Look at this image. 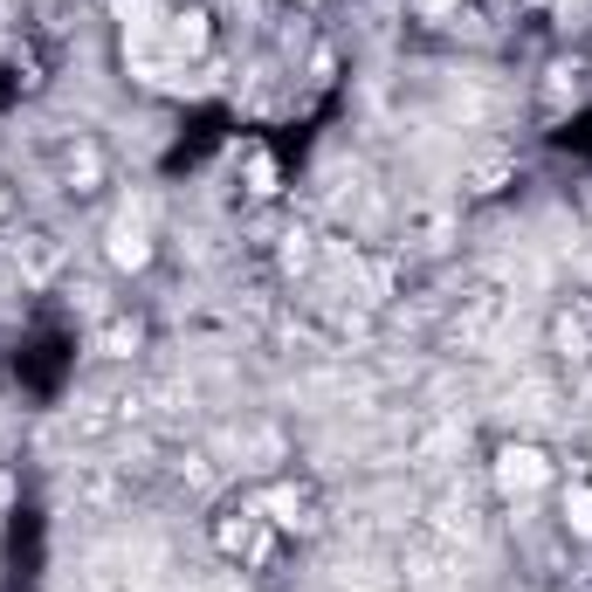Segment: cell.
Returning <instances> with one entry per match:
<instances>
[{"label":"cell","instance_id":"1","mask_svg":"<svg viewBox=\"0 0 592 592\" xmlns=\"http://www.w3.org/2000/svg\"><path fill=\"white\" fill-rule=\"evenodd\" d=\"M503 414H510L517 427H544V420H558V386L538 380L531 365H517V380L503 386Z\"/></svg>","mask_w":592,"mask_h":592},{"label":"cell","instance_id":"2","mask_svg":"<svg viewBox=\"0 0 592 592\" xmlns=\"http://www.w3.org/2000/svg\"><path fill=\"white\" fill-rule=\"evenodd\" d=\"M427 523H434V531H442L448 544H482V510H476L461 489H448L442 503H434V517H427Z\"/></svg>","mask_w":592,"mask_h":592},{"label":"cell","instance_id":"3","mask_svg":"<svg viewBox=\"0 0 592 592\" xmlns=\"http://www.w3.org/2000/svg\"><path fill=\"white\" fill-rule=\"evenodd\" d=\"M544 476H551V469H544L538 448H517V442H510L503 455H496V489H510V496H531Z\"/></svg>","mask_w":592,"mask_h":592},{"label":"cell","instance_id":"4","mask_svg":"<svg viewBox=\"0 0 592 592\" xmlns=\"http://www.w3.org/2000/svg\"><path fill=\"white\" fill-rule=\"evenodd\" d=\"M145 214H152V207H132V214H117V221H111V262H117V269H145V256H152Z\"/></svg>","mask_w":592,"mask_h":592},{"label":"cell","instance_id":"5","mask_svg":"<svg viewBox=\"0 0 592 592\" xmlns=\"http://www.w3.org/2000/svg\"><path fill=\"white\" fill-rule=\"evenodd\" d=\"M331 214H337V221H372V214H380V194H372V179L352 173L345 186H331Z\"/></svg>","mask_w":592,"mask_h":592},{"label":"cell","instance_id":"6","mask_svg":"<svg viewBox=\"0 0 592 592\" xmlns=\"http://www.w3.org/2000/svg\"><path fill=\"white\" fill-rule=\"evenodd\" d=\"M14 262H21L28 283H49V276L62 269V241H55V235H28V241L14 248Z\"/></svg>","mask_w":592,"mask_h":592},{"label":"cell","instance_id":"7","mask_svg":"<svg viewBox=\"0 0 592 592\" xmlns=\"http://www.w3.org/2000/svg\"><path fill=\"white\" fill-rule=\"evenodd\" d=\"M235 455H241V469H276V461H283V434L276 427H241Z\"/></svg>","mask_w":592,"mask_h":592},{"label":"cell","instance_id":"8","mask_svg":"<svg viewBox=\"0 0 592 592\" xmlns=\"http://www.w3.org/2000/svg\"><path fill=\"white\" fill-rule=\"evenodd\" d=\"M407 235L420 241V248H434L448 235V207H434V200H420V207H407Z\"/></svg>","mask_w":592,"mask_h":592},{"label":"cell","instance_id":"9","mask_svg":"<svg viewBox=\"0 0 592 592\" xmlns=\"http://www.w3.org/2000/svg\"><path fill=\"white\" fill-rule=\"evenodd\" d=\"M117 14H124V35L132 42H152V28H159V8H152V0H117Z\"/></svg>","mask_w":592,"mask_h":592},{"label":"cell","instance_id":"10","mask_svg":"<svg viewBox=\"0 0 592 592\" xmlns=\"http://www.w3.org/2000/svg\"><path fill=\"white\" fill-rule=\"evenodd\" d=\"M76 496H83V503H90V510H111V503H117V476H111V469H83V482H76Z\"/></svg>","mask_w":592,"mask_h":592},{"label":"cell","instance_id":"11","mask_svg":"<svg viewBox=\"0 0 592 592\" xmlns=\"http://www.w3.org/2000/svg\"><path fill=\"white\" fill-rule=\"evenodd\" d=\"M262 510H269L276 523H290V531H297V523H310V517H303V496H297V489H269V496H262Z\"/></svg>","mask_w":592,"mask_h":592},{"label":"cell","instance_id":"12","mask_svg":"<svg viewBox=\"0 0 592 592\" xmlns=\"http://www.w3.org/2000/svg\"><path fill=\"white\" fill-rule=\"evenodd\" d=\"M510 173H517L510 159H482V166L469 173V194H496V186H510Z\"/></svg>","mask_w":592,"mask_h":592},{"label":"cell","instance_id":"13","mask_svg":"<svg viewBox=\"0 0 592 592\" xmlns=\"http://www.w3.org/2000/svg\"><path fill=\"white\" fill-rule=\"evenodd\" d=\"M310 262H318V241H310L303 228H290L283 235V269H310Z\"/></svg>","mask_w":592,"mask_h":592},{"label":"cell","instance_id":"14","mask_svg":"<svg viewBox=\"0 0 592 592\" xmlns=\"http://www.w3.org/2000/svg\"><path fill=\"white\" fill-rule=\"evenodd\" d=\"M200 42H207V21H200V14H179V21H173V49H179V55H194Z\"/></svg>","mask_w":592,"mask_h":592},{"label":"cell","instance_id":"15","mask_svg":"<svg viewBox=\"0 0 592 592\" xmlns=\"http://www.w3.org/2000/svg\"><path fill=\"white\" fill-rule=\"evenodd\" d=\"M138 352V324H104V359H132Z\"/></svg>","mask_w":592,"mask_h":592},{"label":"cell","instance_id":"16","mask_svg":"<svg viewBox=\"0 0 592 592\" xmlns=\"http://www.w3.org/2000/svg\"><path fill=\"white\" fill-rule=\"evenodd\" d=\"M565 523H572L579 538H592V489H572L565 496Z\"/></svg>","mask_w":592,"mask_h":592},{"label":"cell","instance_id":"17","mask_svg":"<svg viewBox=\"0 0 592 592\" xmlns=\"http://www.w3.org/2000/svg\"><path fill=\"white\" fill-rule=\"evenodd\" d=\"M186 482H194V489H214V482H221V469H214V455H186Z\"/></svg>","mask_w":592,"mask_h":592},{"label":"cell","instance_id":"18","mask_svg":"<svg viewBox=\"0 0 592 592\" xmlns=\"http://www.w3.org/2000/svg\"><path fill=\"white\" fill-rule=\"evenodd\" d=\"M214 538H221V551H248V517H221Z\"/></svg>","mask_w":592,"mask_h":592},{"label":"cell","instance_id":"19","mask_svg":"<svg viewBox=\"0 0 592 592\" xmlns=\"http://www.w3.org/2000/svg\"><path fill=\"white\" fill-rule=\"evenodd\" d=\"M248 194H276V166H269V159L248 166Z\"/></svg>","mask_w":592,"mask_h":592},{"label":"cell","instance_id":"20","mask_svg":"<svg viewBox=\"0 0 592 592\" xmlns=\"http://www.w3.org/2000/svg\"><path fill=\"white\" fill-rule=\"evenodd\" d=\"M414 8H420V14H427V21H448V14H455V8H461V0H414Z\"/></svg>","mask_w":592,"mask_h":592},{"label":"cell","instance_id":"21","mask_svg":"<svg viewBox=\"0 0 592 592\" xmlns=\"http://www.w3.org/2000/svg\"><path fill=\"white\" fill-rule=\"evenodd\" d=\"M0 207H8V200H0Z\"/></svg>","mask_w":592,"mask_h":592}]
</instances>
